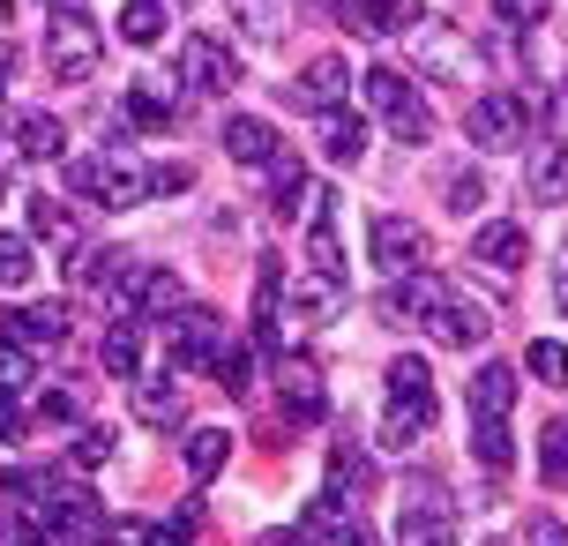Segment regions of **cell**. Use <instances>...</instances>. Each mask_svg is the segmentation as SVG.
Wrapping results in <instances>:
<instances>
[{
    "label": "cell",
    "instance_id": "obj_1",
    "mask_svg": "<svg viewBox=\"0 0 568 546\" xmlns=\"http://www.w3.org/2000/svg\"><path fill=\"white\" fill-rule=\"evenodd\" d=\"M68 188L90 202H105V210H135V202H150V188H142V165L128 158V135L120 143H105L98 158H68Z\"/></svg>",
    "mask_w": 568,
    "mask_h": 546
},
{
    "label": "cell",
    "instance_id": "obj_2",
    "mask_svg": "<svg viewBox=\"0 0 568 546\" xmlns=\"http://www.w3.org/2000/svg\"><path fill=\"white\" fill-rule=\"evenodd\" d=\"M98 60H105L98 23H90L83 8H53V30H45V68H53V83H90Z\"/></svg>",
    "mask_w": 568,
    "mask_h": 546
},
{
    "label": "cell",
    "instance_id": "obj_3",
    "mask_svg": "<svg viewBox=\"0 0 568 546\" xmlns=\"http://www.w3.org/2000/svg\"><path fill=\"white\" fill-rule=\"evenodd\" d=\"M464 135L479 150H524L531 143V90H486L464 113Z\"/></svg>",
    "mask_w": 568,
    "mask_h": 546
},
{
    "label": "cell",
    "instance_id": "obj_4",
    "mask_svg": "<svg viewBox=\"0 0 568 546\" xmlns=\"http://www.w3.org/2000/svg\"><path fill=\"white\" fill-rule=\"evenodd\" d=\"M225 352V315L202 307V300H180L172 307V374H195Z\"/></svg>",
    "mask_w": 568,
    "mask_h": 546
},
{
    "label": "cell",
    "instance_id": "obj_5",
    "mask_svg": "<svg viewBox=\"0 0 568 546\" xmlns=\"http://www.w3.org/2000/svg\"><path fill=\"white\" fill-rule=\"evenodd\" d=\"M397 539L404 546H434V539H456V502L442 479H412L404 487V509H397Z\"/></svg>",
    "mask_w": 568,
    "mask_h": 546
},
{
    "label": "cell",
    "instance_id": "obj_6",
    "mask_svg": "<svg viewBox=\"0 0 568 546\" xmlns=\"http://www.w3.org/2000/svg\"><path fill=\"white\" fill-rule=\"evenodd\" d=\"M187 292H180V270H165V262H135L128 277H120V292H113V315H128V322H158V315H172Z\"/></svg>",
    "mask_w": 568,
    "mask_h": 546
},
{
    "label": "cell",
    "instance_id": "obj_7",
    "mask_svg": "<svg viewBox=\"0 0 568 546\" xmlns=\"http://www.w3.org/2000/svg\"><path fill=\"white\" fill-rule=\"evenodd\" d=\"M180 83L195 90V98H225L240 83V60H232L225 38H210V30H187L180 38Z\"/></svg>",
    "mask_w": 568,
    "mask_h": 546
},
{
    "label": "cell",
    "instance_id": "obj_8",
    "mask_svg": "<svg viewBox=\"0 0 568 546\" xmlns=\"http://www.w3.org/2000/svg\"><path fill=\"white\" fill-rule=\"evenodd\" d=\"M128 412H135L142 427H158V434H180L187 427V390H180V374H150L142 367L135 382H128Z\"/></svg>",
    "mask_w": 568,
    "mask_h": 546
},
{
    "label": "cell",
    "instance_id": "obj_9",
    "mask_svg": "<svg viewBox=\"0 0 568 546\" xmlns=\"http://www.w3.org/2000/svg\"><path fill=\"white\" fill-rule=\"evenodd\" d=\"M300 539H322V546H359L367 539V524H359V502L352 494H314L307 509H300Z\"/></svg>",
    "mask_w": 568,
    "mask_h": 546
},
{
    "label": "cell",
    "instance_id": "obj_10",
    "mask_svg": "<svg viewBox=\"0 0 568 546\" xmlns=\"http://www.w3.org/2000/svg\"><path fill=\"white\" fill-rule=\"evenodd\" d=\"M412 38H419V68L426 75H479V46H471V38H456L449 23H426L419 16V30H412Z\"/></svg>",
    "mask_w": 568,
    "mask_h": 546
},
{
    "label": "cell",
    "instance_id": "obj_11",
    "mask_svg": "<svg viewBox=\"0 0 568 546\" xmlns=\"http://www.w3.org/2000/svg\"><path fill=\"white\" fill-rule=\"evenodd\" d=\"M367 255H374V270H389V277L419 270V255H426V232H419V218H374V232H367Z\"/></svg>",
    "mask_w": 568,
    "mask_h": 546
},
{
    "label": "cell",
    "instance_id": "obj_12",
    "mask_svg": "<svg viewBox=\"0 0 568 546\" xmlns=\"http://www.w3.org/2000/svg\"><path fill=\"white\" fill-rule=\"evenodd\" d=\"M442 277H434V270H404L397 285L382 292V322H389V330H404V322H426L434 315V307H442Z\"/></svg>",
    "mask_w": 568,
    "mask_h": 546
},
{
    "label": "cell",
    "instance_id": "obj_13",
    "mask_svg": "<svg viewBox=\"0 0 568 546\" xmlns=\"http://www.w3.org/2000/svg\"><path fill=\"white\" fill-rule=\"evenodd\" d=\"M337 307H344V270L300 262V277H292V322H329Z\"/></svg>",
    "mask_w": 568,
    "mask_h": 546
},
{
    "label": "cell",
    "instance_id": "obj_14",
    "mask_svg": "<svg viewBox=\"0 0 568 546\" xmlns=\"http://www.w3.org/2000/svg\"><path fill=\"white\" fill-rule=\"evenodd\" d=\"M471 262H486V270L516 277V270L531 262V240H524V225H509V218H486V225L471 232Z\"/></svg>",
    "mask_w": 568,
    "mask_h": 546
},
{
    "label": "cell",
    "instance_id": "obj_15",
    "mask_svg": "<svg viewBox=\"0 0 568 546\" xmlns=\"http://www.w3.org/2000/svg\"><path fill=\"white\" fill-rule=\"evenodd\" d=\"M277 382H284V419L314 427V419L329 412V390H322V367H314V360H284Z\"/></svg>",
    "mask_w": 568,
    "mask_h": 546
},
{
    "label": "cell",
    "instance_id": "obj_16",
    "mask_svg": "<svg viewBox=\"0 0 568 546\" xmlns=\"http://www.w3.org/2000/svg\"><path fill=\"white\" fill-rule=\"evenodd\" d=\"M217 143H225V158H232V165H247V173H262V165L277 158V128H270L262 113H232Z\"/></svg>",
    "mask_w": 568,
    "mask_h": 546
},
{
    "label": "cell",
    "instance_id": "obj_17",
    "mask_svg": "<svg viewBox=\"0 0 568 546\" xmlns=\"http://www.w3.org/2000/svg\"><path fill=\"white\" fill-rule=\"evenodd\" d=\"M426 330H434V345H486L494 315H486V307H471V300H456V292H442V307L426 315Z\"/></svg>",
    "mask_w": 568,
    "mask_h": 546
},
{
    "label": "cell",
    "instance_id": "obj_18",
    "mask_svg": "<svg viewBox=\"0 0 568 546\" xmlns=\"http://www.w3.org/2000/svg\"><path fill=\"white\" fill-rule=\"evenodd\" d=\"M172 120H180V98L158 83H128L120 90V128H142V135H165Z\"/></svg>",
    "mask_w": 568,
    "mask_h": 546
},
{
    "label": "cell",
    "instance_id": "obj_19",
    "mask_svg": "<svg viewBox=\"0 0 568 546\" xmlns=\"http://www.w3.org/2000/svg\"><path fill=\"white\" fill-rule=\"evenodd\" d=\"M524 188H531V202H568V135H554V143L531 150V165H524Z\"/></svg>",
    "mask_w": 568,
    "mask_h": 546
},
{
    "label": "cell",
    "instance_id": "obj_20",
    "mask_svg": "<svg viewBox=\"0 0 568 546\" xmlns=\"http://www.w3.org/2000/svg\"><path fill=\"white\" fill-rule=\"evenodd\" d=\"M314 135H322V158H329V165H359V158H367V120L352 113V105H329Z\"/></svg>",
    "mask_w": 568,
    "mask_h": 546
},
{
    "label": "cell",
    "instance_id": "obj_21",
    "mask_svg": "<svg viewBox=\"0 0 568 546\" xmlns=\"http://www.w3.org/2000/svg\"><path fill=\"white\" fill-rule=\"evenodd\" d=\"M300 105H314V113H329V105H344V90H352V68H344L337 53H314L307 75H300Z\"/></svg>",
    "mask_w": 568,
    "mask_h": 546
},
{
    "label": "cell",
    "instance_id": "obj_22",
    "mask_svg": "<svg viewBox=\"0 0 568 546\" xmlns=\"http://www.w3.org/2000/svg\"><path fill=\"white\" fill-rule=\"evenodd\" d=\"M471 419H509L516 412V367H501V360H486L479 374H471Z\"/></svg>",
    "mask_w": 568,
    "mask_h": 546
},
{
    "label": "cell",
    "instance_id": "obj_23",
    "mask_svg": "<svg viewBox=\"0 0 568 546\" xmlns=\"http://www.w3.org/2000/svg\"><path fill=\"white\" fill-rule=\"evenodd\" d=\"M426 427H434V397H389V412H382V449H419Z\"/></svg>",
    "mask_w": 568,
    "mask_h": 546
},
{
    "label": "cell",
    "instance_id": "obj_24",
    "mask_svg": "<svg viewBox=\"0 0 568 546\" xmlns=\"http://www.w3.org/2000/svg\"><path fill=\"white\" fill-rule=\"evenodd\" d=\"M262 173H270V210H277V218H300V195L314 188V180H307V165H300L292 150H277V158H270Z\"/></svg>",
    "mask_w": 568,
    "mask_h": 546
},
{
    "label": "cell",
    "instance_id": "obj_25",
    "mask_svg": "<svg viewBox=\"0 0 568 546\" xmlns=\"http://www.w3.org/2000/svg\"><path fill=\"white\" fill-rule=\"evenodd\" d=\"M359 98H367V105H374L382 120H397L404 105H419V98H412V75H404V68H367V75H359Z\"/></svg>",
    "mask_w": 568,
    "mask_h": 546
},
{
    "label": "cell",
    "instance_id": "obj_26",
    "mask_svg": "<svg viewBox=\"0 0 568 546\" xmlns=\"http://www.w3.org/2000/svg\"><path fill=\"white\" fill-rule=\"evenodd\" d=\"M225 464H232V434L225 427H195V434H187V479H195V487H202V479H217Z\"/></svg>",
    "mask_w": 568,
    "mask_h": 546
},
{
    "label": "cell",
    "instance_id": "obj_27",
    "mask_svg": "<svg viewBox=\"0 0 568 546\" xmlns=\"http://www.w3.org/2000/svg\"><path fill=\"white\" fill-rule=\"evenodd\" d=\"M105 374H120V382L142 374V322L113 315V330H105Z\"/></svg>",
    "mask_w": 568,
    "mask_h": 546
},
{
    "label": "cell",
    "instance_id": "obj_28",
    "mask_svg": "<svg viewBox=\"0 0 568 546\" xmlns=\"http://www.w3.org/2000/svg\"><path fill=\"white\" fill-rule=\"evenodd\" d=\"M135 270V255L128 247H90L83 262H75V285H90V292H120V277Z\"/></svg>",
    "mask_w": 568,
    "mask_h": 546
},
{
    "label": "cell",
    "instance_id": "obj_29",
    "mask_svg": "<svg viewBox=\"0 0 568 546\" xmlns=\"http://www.w3.org/2000/svg\"><path fill=\"white\" fill-rule=\"evenodd\" d=\"M68 150V128L53 113H23L16 120V158H60Z\"/></svg>",
    "mask_w": 568,
    "mask_h": 546
},
{
    "label": "cell",
    "instance_id": "obj_30",
    "mask_svg": "<svg viewBox=\"0 0 568 546\" xmlns=\"http://www.w3.org/2000/svg\"><path fill=\"white\" fill-rule=\"evenodd\" d=\"M30 240H53V247H75V218H68V202L60 195H30Z\"/></svg>",
    "mask_w": 568,
    "mask_h": 546
},
{
    "label": "cell",
    "instance_id": "obj_31",
    "mask_svg": "<svg viewBox=\"0 0 568 546\" xmlns=\"http://www.w3.org/2000/svg\"><path fill=\"white\" fill-rule=\"evenodd\" d=\"M471 457H479L486 472H509V464H516V434H509V419H471Z\"/></svg>",
    "mask_w": 568,
    "mask_h": 546
},
{
    "label": "cell",
    "instance_id": "obj_32",
    "mask_svg": "<svg viewBox=\"0 0 568 546\" xmlns=\"http://www.w3.org/2000/svg\"><path fill=\"white\" fill-rule=\"evenodd\" d=\"M292 8H300V0H232V16H240V23H247V38H262V46H270V38H284Z\"/></svg>",
    "mask_w": 568,
    "mask_h": 546
},
{
    "label": "cell",
    "instance_id": "obj_33",
    "mask_svg": "<svg viewBox=\"0 0 568 546\" xmlns=\"http://www.w3.org/2000/svg\"><path fill=\"white\" fill-rule=\"evenodd\" d=\"M120 38L128 46H158L165 38V0H120Z\"/></svg>",
    "mask_w": 568,
    "mask_h": 546
},
{
    "label": "cell",
    "instance_id": "obj_34",
    "mask_svg": "<svg viewBox=\"0 0 568 546\" xmlns=\"http://www.w3.org/2000/svg\"><path fill=\"white\" fill-rule=\"evenodd\" d=\"M30 232H0V292H16V285H30Z\"/></svg>",
    "mask_w": 568,
    "mask_h": 546
},
{
    "label": "cell",
    "instance_id": "obj_35",
    "mask_svg": "<svg viewBox=\"0 0 568 546\" xmlns=\"http://www.w3.org/2000/svg\"><path fill=\"white\" fill-rule=\"evenodd\" d=\"M142 188H150V202L187 195V188H195V165H187V158H165V165H142Z\"/></svg>",
    "mask_w": 568,
    "mask_h": 546
},
{
    "label": "cell",
    "instance_id": "obj_36",
    "mask_svg": "<svg viewBox=\"0 0 568 546\" xmlns=\"http://www.w3.org/2000/svg\"><path fill=\"white\" fill-rule=\"evenodd\" d=\"M524 367L539 374L546 390H568V345H554V337H531V352H524Z\"/></svg>",
    "mask_w": 568,
    "mask_h": 546
},
{
    "label": "cell",
    "instance_id": "obj_37",
    "mask_svg": "<svg viewBox=\"0 0 568 546\" xmlns=\"http://www.w3.org/2000/svg\"><path fill=\"white\" fill-rule=\"evenodd\" d=\"M30 382H38V367H30V345H0V397H30Z\"/></svg>",
    "mask_w": 568,
    "mask_h": 546
},
{
    "label": "cell",
    "instance_id": "obj_38",
    "mask_svg": "<svg viewBox=\"0 0 568 546\" xmlns=\"http://www.w3.org/2000/svg\"><path fill=\"white\" fill-rule=\"evenodd\" d=\"M210 367H217V374H225V397H255V352H247V345H240V352H217V360H210Z\"/></svg>",
    "mask_w": 568,
    "mask_h": 546
},
{
    "label": "cell",
    "instance_id": "obj_39",
    "mask_svg": "<svg viewBox=\"0 0 568 546\" xmlns=\"http://www.w3.org/2000/svg\"><path fill=\"white\" fill-rule=\"evenodd\" d=\"M352 487H367V457H359L352 442H337V449H329V494H352ZM352 502H359V494H352Z\"/></svg>",
    "mask_w": 568,
    "mask_h": 546
},
{
    "label": "cell",
    "instance_id": "obj_40",
    "mask_svg": "<svg viewBox=\"0 0 568 546\" xmlns=\"http://www.w3.org/2000/svg\"><path fill=\"white\" fill-rule=\"evenodd\" d=\"M68 457H75V472H105L113 464V427H75V449Z\"/></svg>",
    "mask_w": 568,
    "mask_h": 546
},
{
    "label": "cell",
    "instance_id": "obj_41",
    "mask_svg": "<svg viewBox=\"0 0 568 546\" xmlns=\"http://www.w3.org/2000/svg\"><path fill=\"white\" fill-rule=\"evenodd\" d=\"M307 262H314V270H344V247H337V218H314V225H307Z\"/></svg>",
    "mask_w": 568,
    "mask_h": 546
},
{
    "label": "cell",
    "instance_id": "obj_42",
    "mask_svg": "<svg viewBox=\"0 0 568 546\" xmlns=\"http://www.w3.org/2000/svg\"><path fill=\"white\" fill-rule=\"evenodd\" d=\"M389 397H434L426 360H389Z\"/></svg>",
    "mask_w": 568,
    "mask_h": 546
},
{
    "label": "cell",
    "instance_id": "obj_43",
    "mask_svg": "<svg viewBox=\"0 0 568 546\" xmlns=\"http://www.w3.org/2000/svg\"><path fill=\"white\" fill-rule=\"evenodd\" d=\"M539 472L546 479H568V419H554V427L539 434Z\"/></svg>",
    "mask_w": 568,
    "mask_h": 546
},
{
    "label": "cell",
    "instance_id": "obj_44",
    "mask_svg": "<svg viewBox=\"0 0 568 546\" xmlns=\"http://www.w3.org/2000/svg\"><path fill=\"white\" fill-rule=\"evenodd\" d=\"M546 8H554V0H494V23L531 30V23H546Z\"/></svg>",
    "mask_w": 568,
    "mask_h": 546
},
{
    "label": "cell",
    "instance_id": "obj_45",
    "mask_svg": "<svg viewBox=\"0 0 568 546\" xmlns=\"http://www.w3.org/2000/svg\"><path fill=\"white\" fill-rule=\"evenodd\" d=\"M60 337H68V307H30V345H60Z\"/></svg>",
    "mask_w": 568,
    "mask_h": 546
},
{
    "label": "cell",
    "instance_id": "obj_46",
    "mask_svg": "<svg viewBox=\"0 0 568 546\" xmlns=\"http://www.w3.org/2000/svg\"><path fill=\"white\" fill-rule=\"evenodd\" d=\"M38 419H45V427H75V419H83V404L68 397V390H45V397H38Z\"/></svg>",
    "mask_w": 568,
    "mask_h": 546
},
{
    "label": "cell",
    "instance_id": "obj_47",
    "mask_svg": "<svg viewBox=\"0 0 568 546\" xmlns=\"http://www.w3.org/2000/svg\"><path fill=\"white\" fill-rule=\"evenodd\" d=\"M389 128H397V143H426V135H434V113H426V105H404Z\"/></svg>",
    "mask_w": 568,
    "mask_h": 546
},
{
    "label": "cell",
    "instance_id": "obj_48",
    "mask_svg": "<svg viewBox=\"0 0 568 546\" xmlns=\"http://www.w3.org/2000/svg\"><path fill=\"white\" fill-rule=\"evenodd\" d=\"M479 202H486V180H471V173H456V180H449V210H456V218H471Z\"/></svg>",
    "mask_w": 568,
    "mask_h": 546
},
{
    "label": "cell",
    "instance_id": "obj_49",
    "mask_svg": "<svg viewBox=\"0 0 568 546\" xmlns=\"http://www.w3.org/2000/svg\"><path fill=\"white\" fill-rule=\"evenodd\" d=\"M0 345H30V307H0Z\"/></svg>",
    "mask_w": 568,
    "mask_h": 546
},
{
    "label": "cell",
    "instance_id": "obj_50",
    "mask_svg": "<svg viewBox=\"0 0 568 546\" xmlns=\"http://www.w3.org/2000/svg\"><path fill=\"white\" fill-rule=\"evenodd\" d=\"M8 68H16V46H8V30H0V75H8Z\"/></svg>",
    "mask_w": 568,
    "mask_h": 546
},
{
    "label": "cell",
    "instance_id": "obj_51",
    "mask_svg": "<svg viewBox=\"0 0 568 546\" xmlns=\"http://www.w3.org/2000/svg\"><path fill=\"white\" fill-rule=\"evenodd\" d=\"M554 285H561V307H568V255H561V270H554Z\"/></svg>",
    "mask_w": 568,
    "mask_h": 546
},
{
    "label": "cell",
    "instance_id": "obj_52",
    "mask_svg": "<svg viewBox=\"0 0 568 546\" xmlns=\"http://www.w3.org/2000/svg\"><path fill=\"white\" fill-rule=\"evenodd\" d=\"M554 105H561V113H568V75H561V98H554Z\"/></svg>",
    "mask_w": 568,
    "mask_h": 546
},
{
    "label": "cell",
    "instance_id": "obj_53",
    "mask_svg": "<svg viewBox=\"0 0 568 546\" xmlns=\"http://www.w3.org/2000/svg\"><path fill=\"white\" fill-rule=\"evenodd\" d=\"M45 8H75V0H45Z\"/></svg>",
    "mask_w": 568,
    "mask_h": 546
},
{
    "label": "cell",
    "instance_id": "obj_54",
    "mask_svg": "<svg viewBox=\"0 0 568 546\" xmlns=\"http://www.w3.org/2000/svg\"><path fill=\"white\" fill-rule=\"evenodd\" d=\"M0 23H8V0H0Z\"/></svg>",
    "mask_w": 568,
    "mask_h": 546
}]
</instances>
